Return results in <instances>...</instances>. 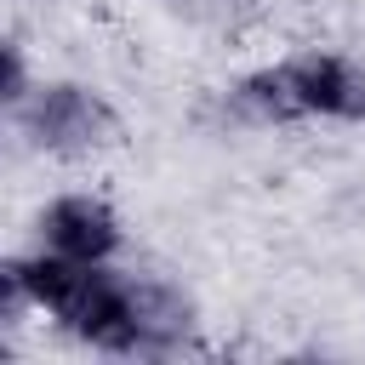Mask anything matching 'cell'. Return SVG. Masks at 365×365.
I'll list each match as a JSON object with an SVG mask.
<instances>
[{
  "label": "cell",
  "instance_id": "cell-3",
  "mask_svg": "<svg viewBox=\"0 0 365 365\" xmlns=\"http://www.w3.org/2000/svg\"><path fill=\"white\" fill-rule=\"evenodd\" d=\"M200 342V302L171 274L125 268V359H171Z\"/></svg>",
  "mask_w": 365,
  "mask_h": 365
},
{
  "label": "cell",
  "instance_id": "cell-4",
  "mask_svg": "<svg viewBox=\"0 0 365 365\" xmlns=\"http://www.w3.org/2000/svg\"><path fill=\"white\" fill-rule=\"evenodd\" d=\"M34 240L46 251L68 257V262H114L125 251V222L103 194L68 188V194H51L34 211Z\"/></svg>",
  "mask_w": 365,
  "mask_h": 365
},
{
  "label": "cell",
  "instance_id": "cell-8",
  "mask_svg": "<svg viewBox=\"0 0 365 365\" xmlns=\"http://www.w3.org/2000/svg\"><path fill=\"white\" fill-rule=\"evenodd\" d=\"M160 6H188V0H160Z\"/></svg>",
  "mask_w": 365,
  "mask_h": 365
},
{
  "label": "cell",
  "instance_id": "cell-5",
  "mask_svg": "<svg viewBox=\"0 0 365 365\" xmlns=\"http://www.w3.org/2000/svg\"><path fill=\"white\" fill-rule=\"evenodd\" d=\"M51 325H57L68 342L91 348V354L125 359V268L91 262V268L80 274L74 297L51 314Z\"/></svg>",
  "mask_w": 365,
  "mask_h": 365
},
{
  "label": "cell",
  "instance_id": "cell-6",
  "mask_svg": "<svg viewBox=\"0 0 365 365\" xmlns=\"http://www.w3.org/2000/svg\"><path fill=\"white\" fill-rule=\"evenodd\" d=\"M34 86V68H29V51L17 34H0V114H17V103L29 97Z\"/></svg>",
  "mask_w": 365,
  "mask_h": 365
},
{
  "label": "cell",
  "instance_id": "cell-7",
  "mask_svg": "<svg viewBox=\"0 0 365 365\" xmlns=\"http://www.w3.org/2000/svg\"><path fill=\"white\" fill-rule=\"evenodd\" d=\"M17 314H29V302H23L17 279H11V257H0V331L17 325Z\"/></svg>",
  "mask_w": 365,
  "mask_h": 365
},
{
  "label": "cell",
  "instance_id": "cell-1",
  "mask_svg": "<svg viewBox=\"0 0 365 365\" xmlns=\"http://www.w3.org/2000/svg\"><path fill=\"white\" fill-rule=\"evenodd\" d=\"M222 103L240 125H365V63L336 46H302L245 68Z\"/></svg>",
  "mask_w": 365,
  "mask_h": 365
},
{
  "label": "cell",
  "instance_id": "cell-2",
  "mask_svg": "<svg viewBox=\"0 0 365 365\" xmlns=\"http://www.w3.org/2000/svg\"><path fill=\"white\" fill-rule=\"evenodd\" d=\"M11 120L17 137L51 160H91L120 137V114L91 80H34Z\"/></svg>",
  "mask_w": 365,
  "mask_h": 365
}]
</instances>
